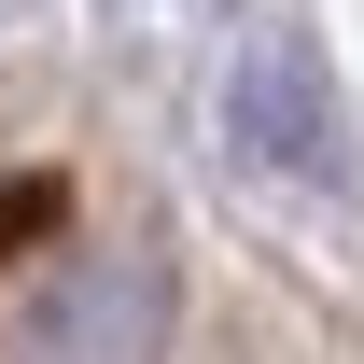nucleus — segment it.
Segmentation results:
<instances>
[{"label":"nucleus","mask_w":364,"mask_h":364,"mask_svg":"<svg viewBox=\"0 0 364 364\" xmlns=\"http://www.w3.org/2000/svg\"><path fill=\"white\" fill-rule=\"evenodd\" d=\"M168 350V267L154 252H56L14 294V364H154Z\"/></svg>","instance_id":"f257e3e1"},{"label":"nucleus","mask_w":364,"mask_h":364,"mask_svg":"<svg viewBox=\"0 0 364 364\" xmlns=\"http://www.w3.org/2000/svg\"><path fill=\"white\" fill-rule=\"evenodd\" d=\"M238 154H267L280 182H322V168H336V85H322V56L294 43V28L238 56Z\"/></svg>","instance_id":"f03ea898"}]
</instances>
